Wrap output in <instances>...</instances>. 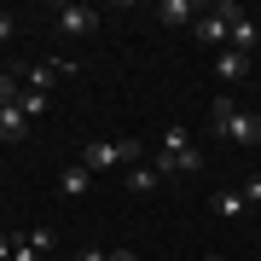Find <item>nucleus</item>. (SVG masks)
<instances>
[{
	"label": "nucleus",
	"instance_id": "2",
	"mask_svg": "<svg viewBox=\"0 0 261 261\" xmlns=\"http://www.w3.org/2000/svg\"><path fill=\"white\" fill-rule=\"evenodd\" d=\"M238 12H244V6H232V0H221V6H209V12H197V23H192L197 41L221 53L226 41H232V18H238Z\"/></svg>",
	"mask_w": 261,
	"mask_h": 261
},
{
	"label": "nucleus",
	"instance_id": "23",
	"mask_svg": "<svg viewBox=\"0 0 261 261\" xmlns=\"http://www.w3.org/2000/svg\"><path fill=\"white\" fill-rule=\"evenodd\" d=\"M0 70H6V53H0Z\"/></svg>",
	"mask_w": 261,
	"mask_h": 261
},
{
	"label": "nucleus",
	"instance_id": "4",
	"mask_svg": "<svg viewBox=\"0 0 261 261\" xmlns=\"http://www.w3.org/2000/svg\"><path fill=\"white\" fill-rule=\"evenodd\" d=\"M53 29H58V35H93V29H99V12L93 6H58Z\"/></svg>",
	"mask_w": 261,
	"mask_h": 261
},
{
	"label": "nucleus",
	"instance_id": "17",
	"mask_svg": "<svg viewBox=\"0 0 261 261\" xmlns=\"http://www.w3.org/2000/svg\"><path fill=\"white\" fill-rule=\"evenodd\" d=\"M238 192H244V203H261V174H250V180H244Z\"/></svg>",
	"mask_w": 261,
	"mask_h": 261
},
{
	"label": "nucleus",
	"instance_id": "19",
	"mask_svg": "<svg viewBox=\"0 0 261 261\" xmlns=\"http://www.w3.org/2000/svg\"><path fill=\"white\" fill-rule=\"evenodd\" d=\"M12 35H18V18H12V12H0V47H6Z\"/></svg>",
	"mask_w": 261,
	"mask_h": 261
},
{
	"label": "nucleus",
	"instance_id": "15",
	"mask_svg": "<svg viewBox=\"0 0 261 261\" xmlns=\"http://www.w3.org/2000/svg\"><path fill=\"white\" fill-rule=\"evenodd\" d=\"M18 105H23V111H29V122H35L41 111H47V99H41V93H29V87H23V93H18Z\"/></svg>",
	"mask_w": 261,
	"mask_h": 261
},
{
	"label": "nucleus",
	"instance_id": "12",
	"mask_svg": "<svg viewBox=\"0 0 261 261\" xmlns=\"http://www.w3.org/2000/svg\"><path fill=\"white\" fill-rule=\"evenodd\" d=\"M163 23H197V6L192 0H163Z\"/></svg>",
	"mask_w": 261,
	"mask_h": 261
},
{
	"label": "nucleus",
	"instance_id": "8",
	"mask_svg": "<svg viewBox=\"0 0 261 261\" xmlns=\"http://www.w3.org/2000/svg\"><path fill=\"white\" fill-rule=\"evenodd\" d=\"M163 186V174H157V163H134L128 168V192H140V197H151Z\"/></svg>",
	"mask_w": 261,
	"mask_h": 261
},
{
	"label": "nucleus",
	"instance_id": "21",
	"mask_svg": "<svg viewBox=\"0 0 261 261\" xmlns=\"http://www.w3.org/2000/svg\"><path fill=\"white\" fill-rule=\"evenodd\" d=\"M82 261H111V250H82Z\"/></svg>",
	"mask_w": 261,
	"mask_h": 261
},
{
	"label": "nucleus",
	"instance_id": "1",
	"mask_svg": "<svg viewBox=\"0 0 261 261\" xmlns=\"http://www.w3.org/2000/svg\"><path fill=\"white\" fill-rule=\"evenodd\" d=\"M209 128L232 145H261V111H244L232 99H215L209 105Z\"/></svg>",
	"mask_w": 261,
	"mask_h": 261
},
{
	"label": "nucleus",
	"instance_id": "24",
	"mask_svg": "<svg viewBox=\"0 0 261 261\" xmlns=\"http://www.w3.org/2000/svg\"><path fill=\"white\" fill-rule=\"evenodd\" d=\"M209 261H226V255H209Z\"/></svg>",
	"mask_w": 261,
	"mask_h": 261
},
{
	"label": "nucleus",
	"instance_id": "3",
	"mask_svg": "<svg viewBox=\"0 0 261 261\" xmlns=\"http://www.w3.org/2000/svg\"><path fill=\"white\" fill-rule=\"evenodd\" d=\"M151 163H157V174L163 180H180V174H197V168H203V151H157V157H151Z\"/></svg>",
	"mask_w": 261,
	"mask_h": 261
},
{
	"label": "nucleus",
	"instance_id": "20",
	"mask_svg": "<svg viewBox=\"0 0 261 261\" xmlns=\"http://www.w3.org/2000/svg\"><path fill=\"white\" fill-rule=\"evenodd\" d=\"M12 250H18V238H12V232H0V261H12Z\"/></svg>",
	"mask_w": 261,
	"mask_h": 261
},
{
	"label": "nucleus",
	"instance_id": "14",
	"mask_svg": "<svg viewBox=\"0 0 261 261\" xmlns=\"http://www.w3.org/2000/svg\"><path fill=\"white\" fill-rule=\"evenodd\" d=\"M18 93H23V87H18V82H12V75H6V70H0V111H6V105H18Z\"/></svg>",
	"mask_w": 261,
	"mask_h": 261
},
{
	"label": "nucleus",
	"instance_id": "18",
	"mask_svg": "<svg viewBox=\"0 0 261 261\" xmlns=\"http://www.w3.org/2000/svg\"><path fill=\"white\" fill-rule=\"evenodd\" d=\"M12 261H41V250H35L29 238H18V250H12Z\"/></svg>",
	"mask_w": 261,
	"mask_h": 261
},
{
	"label": "nucleus",
	"instance_id": "5",
	"mask_svg": "<svg viewBox=\"0 0 261 261\" xmlns=\"http://www.w3.org/2000/svg\"><path fill=\"white\" fill-rule=\"evenodd\" d=\"M82 168H93V174H105V168H122L116 140H93V145H82Z\"/></svg>",
	"mask_w": 261,
	"mask_h": 261
},
{
	"label": "nucleus",
	"instance_id": "16",
	"mask_svg": "<svg viewBox=\"0 0 261 261\" xmlns=\"http://www.w3.org/2000/svg\"><path fill=\"white\" fill-rule=\"evenodd\" d=\"M29 244H35V250H53L58 232H53V226H35V232H29Z\"/></svg>",
	"mask_w": 261,
	"mask_h": 261
},
{
	"label": "nucleus",
	"instance_id": "10",
	"mask_svg": "<svg viewBox=\"0 0 261 261\" xmlns=\"http://www.w3.org/2000/svg\"><path fill=\"white\" fill-rule=\"evenodd\" d=\"M209 203H215V215H221V221H238V215L250 209V203H244V192H215Z\"/></svg>",
	"mask_w": 261,
	"mask_h": 261
},
{
	"label": "nucleus",
	"instance_id": "7",
	"mask_svg": "<svg viewBox=\"0 0 261 261\" xmlns=\"http://www.w3.org/2000/svg\"><path fill=\"white\" fill-rule=\"evenodd\" d=\"M58 192H64V197H87V192H93V168L70 163L64 174H58Z\"/></svg>",
	"mask_w": 261,
	"mask_h": 261
},
{
	"label": "nucleus",
	"instance_id": "11",
	"mask_svg": "<svg viewBox=\"0 0 261 261\" xmlns=\"http://www.w3.org/2000/svg\"><path fill=\"white\" fill-rule=\"evenodd\" d=\"M255 41H261V35H255V23H250V18L238 12V18H232V47H238L244 58H250V47H255Z\"/></svg>",
	"mask_w": 261,
	"mask_h": 261
},
{
	"label": "nucleus",
	"instance_id": "13",
	"mask_svg": "<svg viewBox=\"0 0 261 261\" xmlns=\"http://www.w3.org/2000/svg\"><path fill=\"white\" fill-rule=\"evenodd\" d=\"M163 151H192V128L168 122V128H163Z\"/></svg>",
	"mask_w": 261,
	"mask_h": 261
},
{
	"label": "nucleus",
	"instance_id": "9",
	"mask_svg": "<svg viewBox=\"0 0 261 261\" xmlns=\"http://www.w3.org/2000/svg\"><path fill=\"white\" fill-rule=\"evenodd\" d=\"M23 128H29V111H23V105H6V111H0V140H23Z\"/></svg>",
	"mask_w": 261,
	"mask_h": 261
},
{
	"label": "nucleus",
	"instance_id": "6",
	"mask_svg": "<svg viewBox=\"0 0 261 261\" xmlns=\"http://www.w3.org/2000/svg\"><path fill=\"white\" fill-rule=\"evenodd\" d=\"M215 75H221V82H244V75H250V58L238 47H221L215 53Z\"/></svg>",
	"mask_w": 261,
	"mask_h": 261
},
{
	"label": "nucleus",
	"instance_id": "22",
	"mask_svg": "<svg viewBox=\"0 0 261 261\" xmlns=\"http://www.w3.org/2000/svg\"><path fill=\"white\" fill-rule=\"evenodd\" d=\"M111 261H140V255H134V250H111Z\"/></svg>",
	"mask_w": 261,
	"mask_h": 261
}]
</instances>
